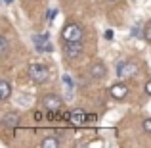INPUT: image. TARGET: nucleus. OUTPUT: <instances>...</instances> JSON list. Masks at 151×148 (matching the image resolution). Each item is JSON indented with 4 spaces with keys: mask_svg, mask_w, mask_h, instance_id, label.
<instances>
[{
    "mask_svg": "<svg viewBox=\"0 0 151 148\" xmlns=\"http://www.w3.org/2000/svg\"><path fill=\"white\" fill-rule=\"evenodd\" d=\"M29 77H31V81L42 85V83H46L50 79V71H48V67L42 66V63H31L29 66Z\"/></svg>",
    "mask_w": 151,
    "mask_h": 148,
    "instance_id": "1",
    "label": "nucleus"
},
{
    "mask_svg": "<svg viewBox=\"0 0 151 148\" xmlns=\"http://www.w3.org/2000/svg\"><path fill=\"white\" fill-rule=\"evenodd\" d=\"M61 39L65 42L69 41H82V27L78 23H67L61 29Z\"/></svg>",
    "mask_w": 151,
    "mask_h": 148,
    "instance_id": "2",
    "label": "nucleus"
},
{
    "mask_svg": "<svg viewBox=\"0 0 151 148\" xmlns=\"http://www.w3.org/2000/svg\"><path fill=\"white\" fill-rule=\"evenodd\" d=\"M82 50H84V44H82V41H69L65 44V56L69 60H77L78 56L82 54Z\"/></svg>",
    "mask_w": 151,
    "mask_h": 148,
    "instance_id": "3",
    "label": "nucleus"
},
{
    "mask_svg": "<svg viewBox=\"0 0 151 148\" xmlns=\"http://www.w3.org/2000/svg\"><path fill=\"white\" fill-rule=\"evenodd\" d=\"M138 66L134 62H121L117 66V75L119 77H134L138 73Z\"/></svg>",
    "mask_w": 151,
    "mask_h": 148,
    "instance_id": "4",
    "label": "nucleus"
},
{
    "mask_svg": "<svg viewBox=\"0 0 151 148\" xmlns=\"http://www.w3.org/2000/svg\"><path fill=\"white\" fill-rule=\"evenodd\" d=\"M42 104H44L46 112H59L63 106V100L59 96H55V94H46L44 98H42Z\"/></svg>",
    "mask_w": 151,
    "mask_h": 148,
    "instance_id": "5",
    "label": "nucleus"
},
{
    "mask_svg": "<svg viewBox=\"0 0 151 148\" xmlns=\"http://www.w3.org/2000/svg\"><path fill=\"white\" fill-rule=\"evenodd\" d=\"M19 121H21V115H19L17 112H8L2 117V125L8 127V129H15V127L19 125Z\"/></svg>",
    "mask_w": 151,
    "mask_h": 148,
    "instance_id": "6",
    "label": "nucleus"
},
{
    "mask_svg": "<svg viewBox=\"0 0 151 148\" xmlns=\"http://www.w3.org/2000/svg\"><path fill=\"white\" fill-rule=\"evenodd\" d=\"M109 94H111V96H113L115 100H122V98L128 96V87L122 85V83H115V85L111 87Z\"/></svg>",
    "mask_w": 151,
    "mask_h": 148,
    "instance_id": "7",
    "label": "nucleus"
},
{
    "mask_svg": "<svg viewBox=\"0 0 151 148\" xmlns=\"http://www.w3.org/2000/svg\"><path fill=\"white\" fill-rule=\"evenodd\" d=\"M90 75H92L94 79H103L107 75V67L103 62H94L92 66H90Z\"/></svg>",
    "mask_w": 151,
    "mask_h": 148,
    "instance_id": "8",
    "label": "nucleus"
},
{
    "mask_svg": "<svg viewBox=\"0 0 151 148\" xmlns=\"http://www.w3.org/2000/svg\"><path fill=\"white\" fill-rule=\"evenodd\" d=\"M69 119H71V123H75V125H77V123H84L86 121V114L82 110H73L69 114Z\"/></svg>",
    "mask_w": 151,
    "mask_h": 148,
    "instance_id": "9",
    "label": "nucleus"
},
{
    "mask_svg": "<svg viewBox=\"0 0 151 148\" xmlns=\"http://www.w3.org/2000/svg\"><path fill=\"white\" fill-rule=\"evenodd\" d=\"M10 94H12V87H10V83L8 81H0V100H8L10 98Z\"/></svg>",
    "mask_w": 151,
    "mask_h": 148,
    "instance_id": "10",
    "label": "nucleus"
},
{
    "mask_svg": "<svg viewBox=\"0 0 151 148\" xmlns=\"http://www.w3.org/2000/svg\"><path fill=\"white\" fill-rule=\"evenodd\" d=\"M40 146L42 148H58L59 146V141H58V139H54V137H46L44 141L40 142Z\"/></svg>",
    "mask_w": 151,
    "mask_h": 148,
    "instance_id": "11",
    "label": "nucleus"
},
{
    "mask_svg": "<svg viewBox=\"0 0 151 148\" xmlns=\"http://www.w3.org/2000/svg\"><path fill=\"white\" fill-rule=\"evenodd\" d=\"M8 46H10V44H8V39L6 37H0V54H2V56L8 54Z\"/></svg>",
    "mask_w": 151,
    "mask_h": 148,
    "instance_id": "12",
    "label": "nucleus"
},
{
    "mask_svg": "<svg viewBox=\"0 0 151 148\" xmlns=\"http://www.w3.org/2000/svg\"><path fill=\"white\" fill-rule=\"evenodd\" d=\"M144 39L147 42H151V23H147V25L144 27Z\"/></svg>",
    "mask_w": 151,
    "mask_h": 148,
    "instance_id": "13",
    "label": "nucleus"
},
{
    "mask_svg": "<svg viewBox=\"0 0 151 148\" xmlns=\"http://www.w3.org/2000/svg\"><path fill=\"white\" fill-rule=\"evenodd\" d=\"M132 35H134V37H140V35H144V29L138 27V25H134L132 27Z\"/></svg>",
    "mask_w": 151,
    "mask_h": 148,
    "instance_id": "14",
    "label": "nucleus"
},
{
    "mask_svg": "<svg viewBox=\"0 0 151 148\" xmlns=\"http://www.w3.org/2000/svg\"><path fill=\"white\" fill-rule=\"evenodd\" d=\"M142 125H144V131H145V133H151V119H144V123H142Z\"/></svg>",
    "mask_w": 151,
    "mask_h": 148,
    "instance_id": "15",
    "label": "nucleus"
},
{
    "mask_svg": "<svg viewBox=\"0 0 151 148\" xmlns=\"http://www.w3.org/2000/svg\"><path fill=\"white\" fill-rule=\"evenodd\" d=\"M145 93H147L149 96H151V79H149L147 83H145Z\"/></svg>",
    "mask_w": 151,
    "mask_h": 148,
    "instance_id": "16",
    "label": "nucleus"
},
{
    "mask_svg": "<svg viewBox=\"0 0 151 148\" xmlns=\"http://www.w3.org/2000/svg\"><path fill=\"white\" fill-rule=\"evenodd\" d=\"M105 39H113V31H105Z\"/></svg>",
    "mask_w": 151,
    "mask_h": 148,
    "instance_id": "17",
    "label": "nucleus"
},
{
    "mask_svg": "<svg viewBox=\"0 0 151 148\" xmlns=\"http://www.w3.org/2000/svg\"><path fill=\"white\" fill-rule=\"evenodd\" d=\"M12 2H14V0H4V4H12Z\"/></svg>",
    "mask_w": 151,
    "mask_h": 148,
    "instance_id": "18",
    "label": "nucleus"
},
{
    "mask_svg": "<svg viewBox=\"0 0 151 148\" xmlns=\"http://www.w3.org/2000/svg\"><path fill=\"white\" fill-rule=\"evenodd\" d=\"M111 2H115V0H111Z\"/></svg>",
    "mask_w": 151,
    "mask_h": 148,
    "instance_id": "19",
    "label": "nucleus"
},
{
    "mask_svg": "<svg viewBox=\"0 0 151 148\" xmlns=\"http://www.w3.org/2000/svg\"><path fill=\"white\" fill-rule=\"evenodd\" d=\"M149 23H151V19H149Z\"/></svg>",
    "mask_w": 151,
    "mask_h": 148,
    "instance_id": "20",
    "label": "nucleus"
}]
</instances>
